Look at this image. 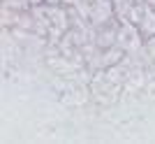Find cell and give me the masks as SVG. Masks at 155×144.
Here are the masks:
<instances>
[{"label":"cell","mask_w":155,"mask_h":144,"mask_svg":"<svg viewBox=\"0 0 155 144\" xmlns=\"http://www.w3.org/2000/svg\"><path fill=\"white\" fill-rule=\"evenodd\" d=\"M111 2H114L116 19L118 21H130V14H132V9H134L137 0H111Z\"/></svg>","instance_id":"cell-3"},{"label":"cell","mask_w":155,"mask_h":144,"mask_svg":"<svg viewBox=\"0 0 155 144\" xmlns=\"http://www.w3.org/2000/svg\"><path fill=\"white\" fill-rule=\"evenodd\" d=\"M58 2H60V5H65V7H72L77 0H58Z\"/></svg>","instance_id":"cell-5"},{"label":"cell","mask_w":155,"mask_h":144,"mask_svg":"<svg viewBox=\"0 0 155 144\" xmlns=\"http://www.w3.org/2000/svg\"><path fill=\"white\" fill-rule=\"evenodd\" d=\"M116 44L120 46L125 53H139L143 49V37H141L139 28H137L132 21H120Z\"/></svg>","instance_id":"cell-2"},{"label":"cell","mask_w":155,"mask_h":144,"mask_svg":"<svg viewBox=\"0 0 155 144\" xmlns=\"http://www.w3.org/2000/svg\"><path fill=\"white\" fill-rule=\"evenodd\" d=\"M143 2H148V5L153 7V9H155V0H143Z\"/></svg>","instance_id":"cell-6"},{"label":"cell","mask_w":155,"mask_h":144,"mask_svg":"<svg viewBox=\"0 0 155 144\" xmlns=\"http://www.w3.org/2000/svg\"><path fill=\"white\" fill-rule=\"evenodd\" d=\"M143 49H146V53L150 56V60L155 63V35L148 37V39H143Z\"/></svg>","instance_id":"cell-4"},{"label":"cell","mask_w":155,"mask_h":144,"mask_svg":"<svg viewBox=\"0 0 155 144\" xmlns=\"http://www.w3.org/2000/svg\"><path fill=\"white\" fill-rule=\"evenodd\" d=\"M130 21L139 28V33H141L143 39H148V37L155 35V9L148 5V2L137 0L134 9H132V14H130Z\"/></svg>","instance_id":"cell-1"}]
</instances>
